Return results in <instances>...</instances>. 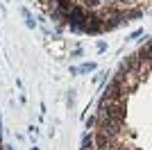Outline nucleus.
Segmentation results:
<instances>
[{
    "label": "nucleus",
    "mask_w": 152,
    "mask_h": 150,
    "mask_svg": "<svg viewBox=\"0 0 152 150\" xmlns=\"http://www.w3.org/2000/svg\"><path fill=\"white\" fill-rule=\"evenodd\" d=\"M84 5H86V7H98V5H100V0H84Z\"/></svg>",
    "instance_id": "obj_4"
},
{
    "label": "nucleus",
    "mask_w": 152,
    "mask_h": 150,
    "mask_svg": "<svg viewBox=\"0 0 152 150\" xmlns=\"http://www.w3.org/2000/svg\"><path fill=\"white\" fill-rule=\"evenodd\" d=\"M86 125H89V130H91V127H93V125H95V116H91V118L86 121Z\"/></svg>",
    "instance_id": "obj_5"
},
{
    "label": "nucleus",
    "mask_w": 152,
    "mask_h": 150,
    "mask_svg": "<svg viewBox=\"0 0 152 150\" xmlns=\"http://www.w3.org/2000/svg\"><path fill=\"white\" fill-rule=\"evenodd\" d=\"M100 30H102V18L100 16H86V21H84V32L98 34Z\"/></svg>",
    "instance_id": "obj_1"
},
{
    "label": "nucleus",
    "mask_w": 152,
    "mask_h": 150,
    "mask_svg": "<svg viewBox=\"0 0 152 150\" xmlns=\"http://www.w3.org/2000/svg\"><path fill=\"white\" fill-rule=\"evenodd\" d=\"M139 57H141V62H150V59H152V41L145 46V48H141Z\"/></svg>",
    "instance_id": "obj_2"
},
{
    "label": "nucleus",
    "mask_w": 152,
    "mask_h": 150,
    "mask_svg": "<svg viewBox=\"0 0 152 150\" xmlns=\"http://www.w3.org/2000/svg\"><path fill=\"white\" fill-rule=\"evenodd\" d=\"M93 143H95L93 137H89V134H86V137L82 139V150H91V148H93Z\"/></svg>",
    "instance_id": "obj_3"
}]
</instances>
